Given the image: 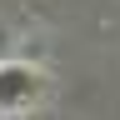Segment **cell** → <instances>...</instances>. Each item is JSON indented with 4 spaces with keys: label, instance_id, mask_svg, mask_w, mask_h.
<instances>
[{
    "label": "cell",
    "instance_id": "6da1fadb",
    "mask_svg": "<svg viewBox=\"0 0 120 120\" xmlns=\"http://www.w3.org/2000/svg\"><path fill=\"white\" fill-rule=\"evenodd\" d=\"M35 100H40V75L30 65H0V110L15 115Z\"/></svg>",
    "mask_w": 120,
    "mask_h": 120
}]
</instances>
